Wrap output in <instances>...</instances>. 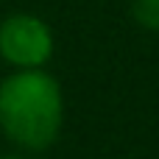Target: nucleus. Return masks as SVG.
Segmentation results:
<instances>
[{"label":"nucleus","instance_id":"nucleus-1","mask_svg":"<svg viewBox=\"0 0 159 159\" xmlns=\"http://www.w3.org/2000/svg\"><path fill=\"white\" fill-rule=\"evenodd\" d=\"M64 126V92L45 67L14 70L0 81V134L20 151H48Z\"/></svg>","mask_w":159,"mask_h":159},{"label":"nucleus","instance_id":"nucleus-2","mask_svg":"<svg viewBox=\"0 0 159 159\" xmlns=\"http://www.w3.org/2000/svg\"><path fill=\"white\" fill-rule=\"evenodd\" d=\"M56 53L53 28L28 11H17L0 20V59L14 70L48 67Z\"/></svg>","mask_w":159,"mask_h":159},{"label":"nucleus","instance_id":"nucleus-3","mask_svg":"<svg viewBox=\"0 0 159 159\" xmlns=\"http://www.w3.org/2000/svg\"><path fill=\"white\" fill-rule=\"evenodd\" d=\"M131 17L140 28L159 34V0H131Z\"/></svg>","mask_w":159,"mask_h":159},{"label":"nucleus","instance_id":"nucleus-4","mask_svg":"<svg viewBox=\"0 0 159 159\" xmlns=\"http://www.w3.org/2000/svg\"><path fill=\"white\" fill-rule=\"evenodd\" d=\"M0 159H31L28 151H20V154H0Z\"/></svg>","mask_w":159,"mask_h":159}]
</instances>
